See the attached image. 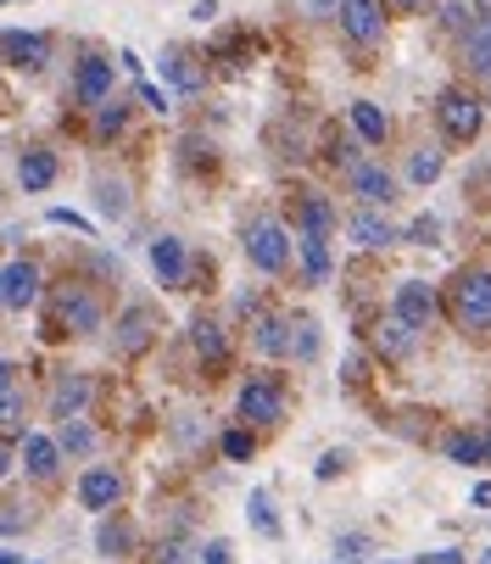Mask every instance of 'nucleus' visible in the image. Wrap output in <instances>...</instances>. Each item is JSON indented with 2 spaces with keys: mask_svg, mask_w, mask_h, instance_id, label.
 Listing matches in <instances>:
<instances>
[{
  "mask_svg": "<svg viewBox=\"0 0 491 564\" xmlns=\"http://www.w3.org/2000/svg\"><path fill=\"white\" fill-rule=\"evenodd\" d=\"M7 391H12V364L0 358V397H7Z\"/></svg>",
  "mask_w": 491,
  "mask_h": 564,
  "instance_id": "46",
  "label": "nucleus"
},
{
  "mask_svg": "<svg viewBox=\"0 0 491 564\" xmlns=\"http://www.w3.org/2000/svg\"><path fill=\"white\" fill-rule=\"evenodd\" d=\"M352 123H358V134L369 145H385V134H391V123H385V112L374 101H352Z\"/></svg>",
  "mask_w": 491,
  "mask_h": 564,
  "instance_id": "22",
  "label": "nucleus"
},
{
  "mask_svg": "<svg viewBox=\"0 0 491 564\" xmlns=\"http://www.w3.org/2000/svg\"><path fill=\"white\" fill-rule=\"evenodd\" d=\"M330 229H336V207L324 202V196H302V229H296V240H330Z\"/></svg>",
  "mask_w": 491,
  "mask_h": 564,
  "instance_id": "16",
  "label": "nucleus"
},
{
  "mask_svg": "<svg viewBox=\"0 0 491 564\" xmlns=\"http://www.w3.org/2000/svg\"><path fill=\"white\" fill-rule=\"evenodd\" d=\"M419 564H463V553H458V547H436V553H425Z\"/></svg>",
  "mask_w": 491,
  "mask_h": 564,
  "instance_id": "40",
  "label": "nucleus"
},
{
  "mask_svg": "<svg viewBox=\"0 0 491 564\" xmlns=\"http://www.w3.org/2000/svg\"><path fill=\"white\" fill-rule=\"evenodd\" d=\"M118 498H123V475L112 464H90L85 475H78V503H85L90 514L118 509Z\"/></svg>",
  "mask_w": 491,
  "mask_h": 564,
  "instance_id": "4",
  "label": "nucleus"
},
{
  "mask_svg": "<svg viewBox=\"0 0 491 564\" xmlns=\"http://www.w3.org/2000/svg\"><path fill=\"white\" fill-rule=\"evenodd\" d=\"M480 564H491V547H485V553H480Z\"/></svg>",
  "mask_w": 491,
  "mask_h": 564,
  "instance_id": "51",
  "label": "nucleus"
},
{
  "mask_svg": "<svg viewBox=\"0 0 491 564\" xmlns=\"http://www.w3.org/2000/svg\"><path fill=\"white\" fill-rule=\"evenodd\" d=\"M469 67H474L480 78H491V23H485V29L469 40Z\"/></svg>",
  "mask_w": 491,
  "mask_h": 564,
  "instance_id": "34",
  "label": "nucleus"
},
{
  "mask_svg": "<svg viewBox=\"0 0 491 564\" xmlns=\"http://www.w3.org/2000/svg\"><path fill=\"white\" fill-rule=\"evenodd\" d=\"M96 547H101V553H129V547H134V525H129V520H107V525L96 531Z\"/></svg>",
  "mask_w": 491,
  "mask_h": 564,
  "instance_id": "26",
  "label": "nucleus"
},
{
  "mask_svg": "<svg viewBox=\"0 0 491 564\" xmlns=\"http://www.w3.org/2000/svg\"><path fill=\"white\" fill-rule=\"evenodd\" d=\"M7 469H12V447L0 442V480H7Z\"/></svg>",
  "mask_w": 491,
  "mask_h": 564,
  "instance_id": "47",
  "label": "nucleus"
},
{
  "mask_svg": "<svg viewBox=\"0 0 491 564\" xmlns=\"http://www.w3.org/2000/svg\"><path fill=\"white\" fill-rule=\"evenodd\" d=\"M447 458H452V464H480V458H485V436H474V431L447 436Z\"/></svg>",
  "mask_w": 491,
  "mask_h": 564,
  "instance_id": "25",
  "label": "nucleus"
},
{
  "mask_svg": "<svg viewBox=\"0 0 491 564\" xmlns=\"http://www.w3.org/2000/svg\"><path fill=\"white\" fill-rule=\"evenodd\" d=\"M258 352H269V358L291 352V325L285 318H258Z\"/></svg>",
  "mask_w": 491,
  "mask_h": 564,
  "instance_id": "23",
  "label": "nucleus"
},
{
  "mask_svg": "<svg viewBox=\"0 0 491 564\" xmlns=\"http://www.w3.org/2000/svg\"><path fill=\"white\" fill-rule=\"evenodd\" d=\"M90 409V375H62L56 380V391H51V420H78Z\"/></svg>",
  "mask_w": 491,
  "mask_h": 564,
  "instance_id": "12",
  "label": "nucleus"
},
{
  "mask_svg": "<svg viewBox=\"0 0 491 564\" xmlns=\"http://www.w3.org/2000/svg\"><path fill=\"white\" fill-rule=\"evenodd\" d=\"M246 258H252V269H263V274H280V269L291 263L285 229H280L274 218H258L252 229H246Z\"/></svg>",
  "mask_w": 491,
  "mask_h": 564,
  "instance_id": "3",
  "label": "nucleus"
},
{
  "mask_svg": "<svg viewBox=\"0 0 491 564\" xmlns=\"http://www.w3.org/2000/svg\"><path fill=\"white\" fill-rule=\"evenodd\" d=\"M190 18H196V23H212V18H218V0H196Z\"/></svg>",
  "mask_w": 491,
  "mask_h": 564,
  "instance_id": "44",
  "label": "nucleus"
},
{
  "mask_svg": "<svg viewBox=\"0 0 491 564\" xmlns=\"http://www.w3.org/2000/svg\"><path fill=\"white\" fill-rule=\"evenodd\" d=\"M0 56L23 73H40L51 62V40L45 34H23V29H0Z\"/></svg>",
  "mask_w": 491,
  "mask_h": 564,
  "instance_id": "8",
  "label": "nucleus"
},
{
  "mask_svg": "<svg viewBox=\"0 0 491 564\" xmlns=\"http://www.w3.org/2000/svg\"><path fill=\"white\" fill-rule=\"evenodd\" d=\"M73 96L85 101V107H107V101H112V62H101V56H85V62H78Z\"/></svg>",
  "mask_w": 491,
  "mask_h": 564,
  "instance_id": "10",
  "label": "nucleus"
},
{
  "mask_svg": "<svg viewBox=\"0 0 491 564\" xmlns=\"http://www.w3.org/2000/svg\"><path fill=\"white\" fill-rule=\"evenodd\" d=\"M347 235L358 240V247H391V240H402V229H396L391 218H380L374 207H358V213L347 218Z\"/></svg>",
  "mask_w": 491,
  "mask_h": 564,
  "instance_id": "13",
  "label": "nucleus"
},
{
  "mask_svg": "<svg viewBox=\"0 0 491 564\" xmlns=\"http://www.w3.org/2000/svg\"><path fill=\"white\" fill-rule=\"evenodd\" d=\"M0 564H18V553H7V547H0Z\"/></svg>",
  "mask_w": 491,
  "mask_h": 564,
  "instance_id": "49",
  "label": "nucleus"
},
{
  "mask_svg": "<svg viewBox=\"0 0 491 564\" xmlns=\"http://www.w3.org/2000/svg\"><path fill=\"white\" fill-rule=\"evenodd\" d=\"M452 313H458L463 330H491V274H485V269L458 274V285H452Z\"/></svg>",
  "mask_w": 491,
  "mask_h": 564,
  "instance_id": "1",
  "label": "nucleus"
},
{
  "mask_svg": "<svg viewBox=\"0 0 491 564\" xmlns=\"http://www.w3.org/2000/svg\"><path fill=\"white\" fill-rule=\"evenodd\" d=\"M196 352H201V358H212V364H223V358H229V341H223V330H218V325H207V318L196 325Z\"/></svg>",
  "mask_w": 491,
  "mask_h": 564,
  "instance_id": "28",
  "label": "nucleus"
},
{
  "mask_svg": "<svg viewBox=\"0 0 491 564\" xmlns=\"http://www.w3.org/2000/svg\"><path fill=\"white\" fill-rule=\"evenodd\" d=\"M396 318H402V325H414V330H425L436 318V291L425 280H402L396 285Z\"/></svg>",
  "mask_w": 491,
  "mask_h": 564,
  "instance_id": "11",
  "label": "nucleus"
},
{
  "mask_svg": "<svg viewBox=\"0 0 491 564\" xmlns=\"http://www.w3.org/2000/svg\"><path fill=\"white\" fill-rule=\"evenodd\" d=\"M485 464H491V431H485Z\"/></svg>",
  "mask_w": 491,
  "mask_h": 564,
  "instance_id": "50",
  "label": "nucleus"
},
{
  "mask_svg": "<svg viewBox=\"0 0 491 564\" xmlns=\"http://www.w3.org/2000/svg\"><path fill=\"white\" fill-rule=\"evenodd\" d=\"M363 553H369V536H341L336 564H363Z\"/></svg>",
  "mask_w": 491,
  "mask_h": 564,
  "instance_id": "37",
  "label": "nucleus"
},
{
  "mask_svg": "<svg viewBox=\"0 0 491 564\" xmlns=\"http://www.w3.org/2000/svg\"><path fill=\"white\" fill-rule=\"evenodd\" d=\"M414 336H419V330H414V325H402V318L391 313L385 325L374 330V347H380L385 358H407V352H414Z\"/></svg>",
  "mask_w": 491,
  "mask_h": 564,
  "instance_id": "19",
  "label": "nucleus"
},
{
  "mask_svg": "<svg viewBox=\"0 0 491 564\" xmlns=\"http://www.w3.org/2000/svg\"><path fill=\"white\" fill-rule=\"evenodd\" d=\"M240 414L252 425H280L285 420V386L280 375H252L240 386Z\"/></svg>",
  "mask_w": 491,
  "mask_h": 564,
  "instance_id": "2",
  "label": "nucleus"
},
{
  "mask_svg": "<svg viewBox=\"0 0 491 564\" xmlns=\"http://www.w3.org/2000/svg\"><path fill=\"white\" fill-rule=\"evenodd\" d=\"M123 123H129V107H123V101H107V107L96 112V134H101V140H107V134H118Z\"/></svg>",
  "mask_w": 491,
  "mask_h": 564,
  "instance_id": "35",
  "label": "nucleus"
},
{
  "mask_svg": "<svg viewBox=\"0 0 491 564\" xmlns=\"http://www.w3.org/2000/svg\"><path fill=\"white\" fill-rule=\"evenodd\" d=\"M436 118H441V129L452 134V140H474L480 134V107H474V96H463V90H441L436 96Z\"/></svg>",
  "mask_w": 491,
  "mask_h": 564,
  "instance_id": "5",
  "label": "nucleus"
},
{
  "mask_svg": "<svg viewBox=\"0 0 491 564\" xmlns=\"http://www.w3.org/2000/svg\"><path fill=\"white\" fill-rule=\"evenodd\" d=\"M56 313H62V325H67L73 336H96V330H101V302H96L85 285H67V291L56 296Z\"/></svg>",
  "mask_w": 491,
  "mask_h": 564,
  "instance_id": "6",
  "label": "nucleus"
},
{
  "mask_svg": "<svg viewBox=\"0 0 491 564\" xmlns=\"http://www.w3.org/2000/svg\"><path fill=\"white\" fill-rule=\"evenodd\" d=\"M0 307H7V285H0Z\"/></svg>",
  "mask_w": 491,
  "mask_h": 564,
  "instance_id": "52",
  "label": "nucleus"
},
{
  "mask_svg": "<svg viewBox=\"0 0 491 564\" xmlns=\"http://www.w3.org/2000/svg\"><path fill=\"white\" fill-rule=\"evenodd\" d=\"M341 464H347V458H341V453H324V458H318V480H330V475H336V469H341Z\"/></svg>",
  "mask_w": 491,
  "mask_h": 564,
  "instance_id": "43",
  "label": "nucleus"
},
{
  "mask_svg": "<svg viewBox=\"0 0 491 564\" xmlns=\"http://www.w3.org/2000/svg\"><path fill=\"white\" fill-rule=\"evenodd\" d=\"M201 553H207V558H201V564H234V547H229V542H223V536H218V542H207V547H201Z\"/></svg>",
  "mask_w": 491,
  "mask_h": 564,
  "instance_id": "39",
  "label": "nucleus"
},
{
  "mask_svg": "<svg viewBox=\"0 0 491 564\" xmlns=\"http://www.w3.org/2000/svg\"><path fill=\"white\" fill-rule=\"evenodd\" d=\"M341 29L352 45H374L385 34V12H380V0H341Z\"/></svg>",
  "mask_w": 491,
  "mask_h": 564,
  "instance_id": "9",
  "label": "nucleus"
},
{
  "mask_svg": "<svg viewBox=\"0 0 491 564\" xmlns=\"http://www.w3.org/2000/svg\"><path fill=\"white\" fill-rule=\"evenodd\" d=\"M90 447H96V436H90L85 420H67L62 425V453H90Z\"/></svg>",
  "mask_w": 491,
  "mask_h": 564,
  "instance_id": "32",
  "label": "nucleus"
},
{
  "mask_svg": "<svg viewBox=\"0 0 491 564\" xmlns=\"http://www.w3.org/2000/svg\"><path fill=\"white\" fill-rule=\"evenodd\" d=\"M407 174H414V185H436L441 180V151L436 145H419L414 163H407Z\"/></svg>",
  "mask_w": 491,
  "mask_h": 564,
  "instance_id": "27",
  "label": "nucleus"
},
{
  "mask_svg": "<svg viewBox=\"0 0 491 564\" xmlns=\"http://www.w3.org/2000/svg\"><path fill=\"white\" fill-rule=\"evenodd\" d=\"M51 224H73V229H85V235H90V224L78 218V213H67V207H51Z\"/></svg>",
  "mask_w": 491,
  "mask_h": 564,
  "instance_id": "42",
  "label": "nucleus"
},
{
  "mask_svg": "<svg viewBox=\"0 0 491 564\" xmlns=\"http://www.w3.org/2000/svg\"><path fill=\"white\" fill-rule=\"evenodd\" d=\"M296 247H302V263H307V280L313 285L330 280V247H324V240H296Z\"/></svg>",
  "mask_w": 491,
  "mask_h": 564,
  "instance_id": "24",
  "label": "nucleus"
},
{
  "mask_svg": "<svg viewBox=\"0 0 491 564\" xmlns=\"http://www.w3.org/2000/svg\"><path fill=\"white\" fill-rule=\"evenodd\" d=\"M347 185H352V196H363V207H391V202H396V180H391L385 163H358V169H347Z\"/></svg>",
  "mask_w": 491,
  "mask_h": 564,
  "instance_id": "7",
  "label": "nucleus"
},
{
  "mask_svg": "<svg viewBox=\"0 0 491 564\" xmlns=\"http://www.w3.org/2000/svg\"><path fill=\"white\" fill-rule=\"evenodd\" d=\"M223 453H229V458H252V436H246V431H229V436H223Z\"/></svg>",
  "mask_w": 491,
  "mask_h": 564,
  "instance_id": "38",
  "label": "nucleus"
},
{
  "mask_svg": "<svg viewBox=\"0 0 491 564\" xmlns=\"http://www.w3.org/2000/svg\"><path fill=\"white\" fill-rule=\"evenodd\" d=\"M140 96H145V107H156V112H168V90H156V85H140Z\"/></svg>",
  "mask_w": 491,
  "mask_h": 564,
  "instance_id": "41",
  "label": "nucleus"
},
{
  "mask_svg": "<svg viewBox=\"0 0 491 564\" xmlns=\"http://www.w3.org/2000/svg\"><path fill=\"white\" fill-rule=\"evenodd\" d=\"M441 235V224L425 213V218H414V224H407V240H414V247H430V240Z\"/></svg>",
  "mask_w": 491,
  "mask_h": 564,
  "instance_id": "36",
  "label": "nucleus"
},
{
  "mask_svg": "<svg viewBox=\"0 0 491 564\" xmlns=\"http://www.w3.org/2000/svg\"><path fill=\"white\" fill-rule=\"evenodd\" d=\"M252 525L269 536V542H280V514H274V503H269V492H252Z\"/></svg>",
  "mask_w": 491,
  "mask_h": 564,
  "instance_id": "30",
  "label": "nucleus"
},
{
  "mask_svg": "<svg viewBox=\"0 0 491 564\" xmlns=\"http://www.w3.org/2000/svg\"><path fill=\"white\" fill-rule=\"evenodd\" d=\"M56 458H62V442H51V436H23V464H29L34 480H51V475H56Z\"/></svg>",
  "mask_w": 491,
  "mask_h": 564,
  "instance_id": "17",
  "label": "nucleus"
},
{
  "mask_svg": "<svg viewBox=\"0 0 491 564\" xmlns=\"http://www.w3.org/2000/svg\"><path fill=\"white\" fill-rule=\"evenodd\" d=\"M145 341H151V307H129L123 325H118V347L123 352H140Z\"/></svg>",
  "mask_w": 491,
  "mask_h": 564,
  "instance_id": "21",
  "label": "nucleus"
},
{
  "mask_svg": "<svg viewBox=\"0 0 491 564\" xmlns=\"http://www.w3.org/2000/svg\"><path fill=\"white\" fill-rule=\"evenodd\" d=\"M162 78H168L174 90H185V96H196V90H201V67H196L185 51H168V56H162Z\"/></svg>",
  "mask_w": 491,
  "mask_h": 564,
  "instance_id": "20",
  "label": "nucleus"
},
{
  "mask_svg": "<svg viewBox=\"0 0 491 564\" xmlns=\"http://www.w3.org/2000/svg\"><path fill=\"white\" fill-rule=\"evenodd\" d=\"M7 420H18V402H12V397H0V425H7Z\"/></svg>",
  "mask_w": 491,
  "mask_h": 564,
  "instance_id": "45",
  "label": "nucleus"
},
{
  "mask_svg": "<svg viewBox=\"0 0 491 564\" xmlns=\"http://www.w3.org/2000/svg\"><path fill=\"white\" fill-rule=\"evenodd\" d=\"M18 180H23V191H51L56 185V156L51 151H23Z\"/></svg>",
  "mask_w": 491,
  "mask_h": 564,
  "instance_id": "18",
  "label": "nucleus"
},
{
  "mask_svg": "<svg viewBox=\"0 0 491 564\" xmlns=\"http://www.w3.org/2000/svg\"><path fill=\"white\" fill-rule=\"evenodd\" d=\"M0 7H12V0H0Z\"/></svg>",
  "mask_w": 491,
  "mask_h": 564,
  "instance_id": "53",
  "label": "nucleus"
},
{
  "mask_svg": "<svg viewBox=\"0 0 491 564\" xmlns=\"http://www.w3.org/2000/svg\"><path fill=\"white\" fill-rule=\"evenodd\" d=\"M29 503H18V498H0V536H18V531H29Z\"/></svg>",
  "mask_w": 491,
  "mask_h": 564,
  "instance_id": "29",
  "label": "nucleus"
},
{
  "mask_svg": "<svg viewBox=\"0 0 491 564\" xmlns=\"http://www.w3.org/2000/svg\"><path fill=\"white\" fill-rule=\"evenodd\" d=\"M96 191H101V213L118 218V213L129 207V185H123V180H96Z\"/></svg>",
  "mask_w": 491,
  "mask_h": 564,
  "instance_id": "33",
  "label": "nucleus"
},
{
  "mask_svg": "<svg viewBox=\"0 0 491 564\" xmlns=\"http://www.w3.org/2000/svg\"><path fill=\"white\" fill-rule=\"evenodd\" d=\"M151 269H156V280H162V285H185V269H190L185 240H174V235L151 240Z\"/></svg>",
  "mask_w": 491,
  "mask_h": 564,
  "instance_id": "14",
  "label": "nucleus"
},
{
  "mask_svg": "<svg viewBox=\"0 0 491 564\" xmlns=\"http://www.w3.org/2000/svg\"><path fill=\"white\" fill-rule=\"evenodd\" d=\"M391 7H402V12H419V7H425V0H391Z\"/></svg>",
  "mask_w": 491,
  "mask_h": 564,
  "instance_id": "48",
  "label": "nucleus"
},
{
  "mask_svg": "<svg viewBox=\"0 0 491 564\" xmlns=\"http://www.w3.org/2000/svg\"><path fill=\"white\" fill-rule=\"evenodd\" d=\"M0 285H7V307H29V302L40 296V269L18 258V263L0 269Z\"/></svg>",
  "mask_w": 491,
  "mask_h": 564,
  "instance_id": "15",
  "label": "nucleus"
},
{
  "mask_svg": "<svg viewBox=\"0 0 491 564\" xmlns=\"http://www.w3.org/2000/svg\"><path fill=\"white\" fill-rule=\"evenodd\" d=\"M291 352H296L302 364H313V358H318V325H313V318H302V325H296V336H291Z\"/></svg>",
  "mask_w": 491,
  "mask_h": 564,
  "instance_id": "31",
  "label": "nucleus"
}]
</instances>
